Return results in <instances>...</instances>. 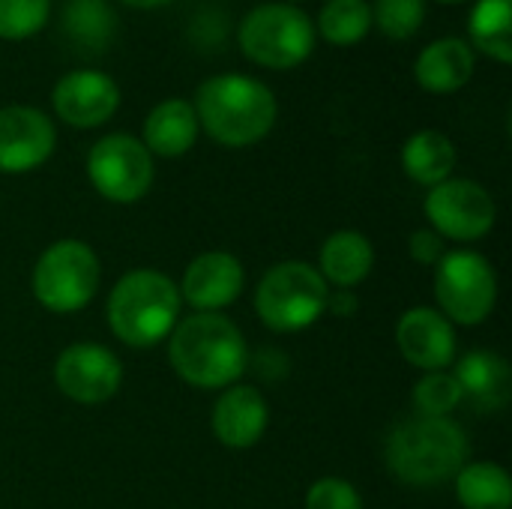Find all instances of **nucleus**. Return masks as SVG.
I'll use <instances>...</instances> for the list:
<instances>
[{
    "label": "nucleus",
    "mask_w": 512,
    "mask_h": 509,
    "mask_svg": "<svg viewBox=\"0 0 512 509\" xmlns=\"http://www.w3.org/2000/svg\"><path fill=\"white\" fill-rule=\"evenodd\" d=\"M198 114V126L225 144V147H249L270 135L279 105L273 90L249 75L225 72L207 78L192 102Z\"/></svg>",
    "instance_id": "obj_1"
},
{
    "label": "nucleus",
    "mask_w": 512,
    "mask_h": 509,
    "mask_svg": "<svg viewBox=\"0 0 512 509\" xmlns=\"http://www.w3.org/2000/svg\"><path fill=\"white\" fill-rule=\"evenodd\" d=\"M168 357L174 372L201 390L234 384L249 363L243 333L219 312L183 318L168 336Z\"/></svg>",
    "instance_id": "obj_2"
},
{
    "label": "nucleus",
    "mask_w": 512,
    "mask_h": 509,
    "mask_svg": "<svg viewBox=\"0 0 512 509\" xmlns=\"http://www.w3.org/2000/svg\"><path fill=\"white\" fill-rule=\"evenodd\" d=\"M468 459V438L450 417H414L387 438V465L408 486H438Z\"/></svg>",
    "instance_id": "obj_3"
},
{
    "label": "nucleus",
    "mask_w": 512,
    "mask_h": 509,
    "mask_svg": "<svg viewBox=\"0 0 512 509\" xmlns=\"http://www.w3.org/2000/svg\"><path fill=\"white\" fill-rule=\"evenodd\" d=\"M180 315L177 285L156 270L126 273L108 297V324L132 348H150L171 336Z\"/></svg>",
    "instance_id": "obj_4"
},
{
    "label": "nucleus",
    "mask_w": 512,
    "mask_h": 509,
    "mask_svg": "<svg viewBox=\"0 0 512 509\" xmlns=\"http://www.w3.org/2000/svg\"><path fill=\"white\" fill-rule=\"evenodd\" d=\"M240 51L264 69H294L315 48L312 18L291 3H261L237 27Z\"/></svg>",
    "instance_id": "obj_5"
},
{
    "label": "nucleus",
    "mask_w": 512,
    "mask_h": 509,
    "mask_svg": "<svg viewBox=\"0 0 512 509\" xmlns=\"http://www.w3.org/2000/svg\"><path fill=\"white\" fill-rule=\"evenodd\" d=\"M327 294L330 288L315 267L303 261H285L267 270L261 279L255 291V309L270 330L294 333L306 330L324 315Z\"/></svg>",
    "instance_id": "obj_6"
},
{
    "label": "nucleus",
    "mask_w": 512,
    "mask_h": 509,
    "mask_svg": "<svg viewBox=\"0 0 512 509\" xmlns=\"http://www.w3.org/2000/svg\"><path fill=\"white\" fill-rule=\"evenodd\" d=\"M99 288V258L81 240H57L33 267V297L57 315L78 312Z\"/></svg>",
    "instance_id": "obj_7"
},
{
    "label": "nucleus",
    "mask_w": 512,
    "mask_h": 509,
    "mask_svg": "<svg viewBox=\"0 0 512 509\" xmlns=\"http://www.w3.org/2000/svg\"><path fill=\"white\" fill-rule=\"evenodd\" d=\"M435 297L444 315L456 324H483L498 300V279L492 264L477 252H450L438 261Z\"/></svg>",
    "instance_id": "obj_8"
},
{
    "label": "nucleus",
    "mask_w": 512,
    "mask_h": 509,
    "mask_svg": "<svg viewBox=\"0 0 512 509\" xmlns=\"http://www.w3.org/2000/svg\"><path fill=\"white\" fill-rule=\"evenodd\" d=\"M87 174L102 198L114 204H135L153 186V156L138 138L114 132L90 147Z\"/></svg>",
    "instance_id": "obj_9"
},
{
    "label": "nucleus",
    "mask_w": 512,
    "mask_h": 509,
    "mask_svg": "<svg viewBox=\"0 0 512 509\" xmlns=\"http://www.w3.org/2000/svg\"><path fill=\"white\" fill-rule=\"evenodd\" d=\"M426 216L441 237L480 240L495 225V201L474 180H444L426 195Z\"/></svg>",
    "instance_id": "obj_10"
},
{
    "label": "nucleus",
    "mask_w": 512,
    "mask_h": 509,
    "mask_svg": "<svg viewBox=\"0 0 512 509\" xmlns=\"http://www.w3.org/2000/svg\"><path fill=\"white\" fill-rule=\"evenodd\" d=\"M54 381L63 396L81 405H99L111 399L123 381V366L120 360L93 342H78L69 345L57 363H54Z\"/></svg>",
    "instance_id": "obj_11"
},
{
    "label": "nucleus",
    "mask_w": 512,
    "mask_h": 509,
    "mask_svg": "<svg viewBox=\"0 0 512 509\" xmlns=\"http://www.w3.org/2000/svg\"><path fill=\"white\" fill-rule=\"evenodd\" d=\"M57 144L54 123L33 105L0 108V171L24 174L51 159Z\"/></svg>",
    "instance_id": "obj_12"
},
{
    "label": "nucleus",
    "mask_w": 512,
    "mask_h": 509,
    "mask_svg": "<svg viewBox=\"0 0 512 509\" xmlns=\"http://www.w3.org/2000/svg\"><path fill=\"white\" fill-rule=\"evenodd\" d=\"M54 114L75 129H96L114 117L120 105V87L99 69L66 72L51 90Z\"/></svg>",
    "instance_id": "obj_13"
},
{
    "label": "nucleus",
    "mask_w": 512,
    "mask_h": 509,
    "mask_svg": "<svg viewBox=\"0 0 512 509\" xmlns=\"http://www.w3.org/2000/svg\"><path fill=\"white\" fill-rule=\"evenodd\" d=\"M396 342L405 360L426 372H444L456 360V333L435 309H411L399 318Z\"/></svg>",
    "instance_id": "obj_14"
},
{
    "label": "nucleus",
    "mask_w": 512,
    "mask_h": 509,
    "mask_svg": "<svg viewBox=\"0 0 512 509\" xmlns=\"http://www.w3.org/2000/svg\"><path fill=\"white\" fill-rule=\"evenodd\" d=\"M180 291L198 312H219L240 297L243 267L228 252H204L186 267Z\"/></svg>",
    "instance_id": "obj_15"
},
{
    "label": "nucleus",
    "mask_w": 512,
    "mask_h": 509,
    "mask_svg": "<svg viewBox=\"0 0 512 509\" xmlns=\"http://www.w3.org/2000/svg\"><path fill=\"white\" fill-rule=\"evenodd\" d=\"M474 63H477L474 48L459 36H447V39H435L420 51L414 63V78L426 93L447 96L471 81Z\"/></svg>",
    "instance_id": "obj_16"
},
{
    "label": "nucleus",
    "mask_w": 512,
    "mask_h": 509,
    "mask_svg": "<svg viewBox=\"0 0 512 509\" xmlns=\"http://www.w3.org/2000/svg\"><path fill=\"white\" fill-rule=\"evenodd\" d=\"M267 429V402L255 387H231L213 411V435L231 447L246 450L261 441Z\"/></svg>",
    "instance_id": "obj_17"
},
{
    "label": "nucleus",
    "mask_w": 512,
    "mask_h": 509,
    "mask_svg": "<svg viewBox=\"0 0 512 509\" xmlns=\"http://www.w3.org/2000/svg\"><path fill=\"white\" fill-rule=\"evenodd\" d=\"M453 378L462 387V399H471L477 411H501L510 402V363L495 351H471L456 363Z\"/></svg>",
    "instance_id": "obj_18"
},
{
    "label": "nucleus",
    "mask_w": 512,
    "mask_h": 509,
    "mask_svg": "<svg viewBox=\"0 0 512 509\" xmlns=\"http://www.w3.org/2000/svg\"><path fill=\"white\" fill-rule=\"evenodd\" d=\"M198 114L192 108V102L186 99H165L159 102L147 120H144V147L150 150V156H165V159H177L183 153H189L198 141Z\"/></svg>",
    "instance_id": "obj_19"
},
{
    "label": "nucleus",
    "mask_w": 512,
    "mask_h": 509,
    "mask_svg": "<svg viewBox=\"0 0 512 509\" xmlns=\"http://www.w3.org/2000/svg\"><path fill=\"white\" fill-rule=\"evenodd\" d=\"M372 264H375V252L369 237H363L360 231H336L321 246L318 273L324 276V282L330 279L339 288H354L372 273Z\"/></svg>",
    "instance_id": "obj_20"
},
{
    "label": "nucleus",
    "mask_w": 512,
    "mask_h": 509,
    "mask_svg": "<svg viewBox=\"0 0 512 509\" xmlns=\"http://www.w3.org/2000/svg\"><path fill=\"white\" fill-rule=\"evenodd\" d=\"M402 165L414 183L438 186V183L450 180V174L456 168V147L444 132L423 129L408 138V144L402 150Z\"/></svg>",
    "instance_id": "obj_21"
},
{
    "label": "nucleus",
    "mask_w": 512,
    "mask_h": 509,
    "mask_svg": "<svg viewBox=\"0 0 512 509\" xmlns=\"http://www.w3.org/2000/svg\"><path fill=\"white\" fill-rule=\"evenodd\" d=\"M456 498L465 509H510L512 480L501 465L474 462L456 474Z\"/></svg>",
    "instance_id": "obj_22"
},
{
    "label": "nucleus",
    "mask_w": 512,
    "mask_h": 509,
    "mask_svg": "<svg viewBox=\"0 0 512 509\" xmlns=\"http://www.w3.org/2000/svg\"><path fill=\"white\" fill-rule=\"evenodd\" d=\"M468 36L492 60L512 63V0H477Z\"/></svg>",
    "instance_id": "obj_23"
},
{
    "label": "nucleus",
    "mask_w": 512,
    "mask_h": 509,
    "mask_svg": "<svg viewBox=\"0 0 512 509\" xmlns=\"http://www.w3.org/2000/svg\"><path fill=\"white\" fill-rule=\"evenodd\" d=\"M372 27L369 0H327L318 15L321 36L336 48H351L366 39Z\"/></svg>",
    "instance_id": "obj_24"
},
{
    "label": "nucleus",
    "mask_w": 512,
    "mask_h": 509,
    "mask_svg": "<svg viewBox=\"0 0 512 509\" xmlns=\"http://www.w3.org/2000/svg\"><path fill=\"white\" fill-rule=\"evenodd\" d=\"M66 33L87 51H102L114 36V12L105 0H69L63 9Z\"/></svg>",
    "instance_id": "obj_25"
},
{
    "label": "nucleus",
    "mask_w": 512,
    "mask_h": 509,
    "mask_svg": "<svg viewBox=\"0 0 512 509\" xmlns=\"http://www.w3.org/2000/svg\"><path fill=\"white\" fill-rule=\"evenodd\" d=\"M426 21V0H375L372 6V24L393 39L405 42L411 39Z\"/></svg>",
    "instance_id": "obj_26"
},
{
    "label": "nucleus",
    "mask_w": 512,
    "mask_h": 509,
    "mask_svg": "<svg viewBox=\"0 0 512 509\" xmlns=\"http://www.w3.org/2000/svg\"><path fill=\"white\" fill-rule=\"evenodd\" d=\"M51 0H0V39L21 42L48 24Z\"/></svg>",
    "instance_id": "obj_27"
},
{
    "label": "nucleus",
    "mask_w": 512,
    "mask_h": 509,
    "mask_svg": "<svg viewBox=\"0 0 512 509\" xmlns=\"http://www.w3.org/2000/svg\"><path fill=\"white\" fill-rule=\"evenodd\" d=\"M459 402L462 387L453 378V372H429L414 390V405L420 417H447Z\"/></svg>",
    "instance_id": "obj_28"
},
{
    "label": "nucleus",
    "mask_w": 512,
    "mask_h": 509,
    "mask_svg": "<svg viewBox=\"0 0 512 509\" xmlns=\"http://www.w3.org/2000/svg\"><path fill=\"white\" fill-rule=\"evenodd\" d=\"M306 509H363V501H360V492L348 480L324 477L309 489Z\"/></svg>",
    "instance_id": "obj_29"
},
{
    "label": "nucleus",
    "mask_w": 512,
    "mask_h": 509,
    "mask_svg": "<svg viewBox=\"0 0 512 509\" xmlns=\"http://www.w3.org/2000/svg\"><path fill=\"white\" fill-rule=\"evenodd\" d=\"M411 255L420 261V264H438L444 258V237L435 234V231H417L411 234Z\"/></svg>",
    "instance_id": "obj_30"
},
{
    "label": "nucleus",
    "mask_w": 512,
    "mask_h": 509,
    "mask_svg": "<svg viewBox=\"0 0 512 509\" xmlns=\"http://www.w3.org/2000/svg\"><path fill=\"white\" fill-rule=\"evenodd\" d=\"M324 312H333V315H354V312H357V297H354V291H348V288L330 291V294H327V309H324Z\"/></svg>",
    "instance_id": "obj_31"
},
{
    "label": "nucleus",
    "mask_w": 512,
    "mask_h": 509,
    "mask_svg": "<svg viewBox=\"0 0 512 509\" xmlns=\"http://www.w3.org/2000/svg\"><path fill=\"white\" fill-rule=\"evenodd\" d=\"M123 3L132 6V9H159V6H165L171 0H123Z\"/></svg>",
    "instance_id": "obj_32"
},
{
    "label": "nucleus",
    "mask_w": 512,
    "mask_h": 509,
    "mask_svg": "<svg viewBox=\"0 0 512 509\" xmlns=\"http://www.w3.org/2000/svg\"><path fill=\"white\" fill-rule=\"evenodd\" d=\"M441 3H465V0H441Z\"/></svg>",
    "instance_id": "obj_33"
}]
</instances>
